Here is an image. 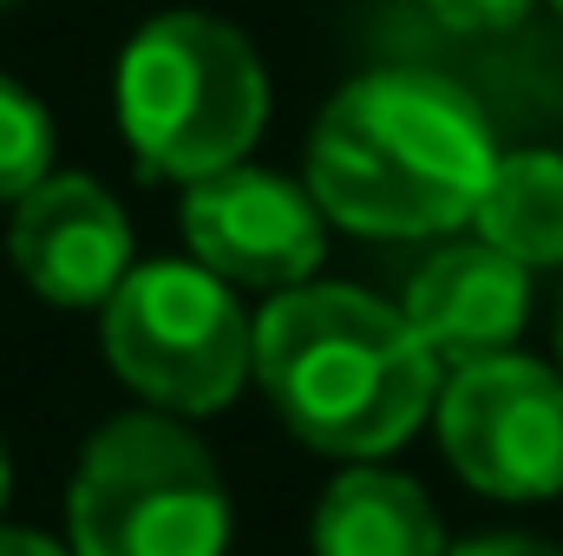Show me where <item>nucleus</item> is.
I'll return each mask as SVG.
<instances>
[{
    "label": "nucleus",
    "mask_w": 563,
    "mask_h": 556,
    "mask_svg": "<svg viewBox=\"0 0 563 556\" xmlns=\"http://www.w3.org/2000/svg\"><path fill=\"white\" fill-rule=\"evenodd\" d=\"M184 236L210 276L236 288H301L321 263V203L276 170L230 164L184 197Z\"/></svg>",
    "instance_id": "7"
},
{
    "label": "nucleus",
    "mask_w": 563,
    "mask_h": 556,
    "mask_svg": "<svg viewBox=\"0 0 563 556\" xmlns=\"http://www.w3.org/2000/svg\"><path fill=\"white\" fill-rule=\"evenodd\" d=\"M314 556H445V531L413 478L347 471L314 511Z\"/></svg>",
    "instance_id": "10"
},
{
    "label": "nucleus",
    "mask_w": 563,
    "mask_h": 556,
    "mask_svg": "<svg viewBox=\"0 0 563 556\" xmlns=\"http://www.w3.org/2000/svg\"><path fill=\"white\" fill-rule=\"evenodd\" d=\"M452 33H498V26H511V20H525L531 13V0H426Z\"/></svg>",
    "instance_id": "13"
},
{
    "label": "nucleus",
    "mask_w": 563,
    "mask_h": 556,
    "mask_svg": "<svg viewBox=\"0 0 563 556\" xmlns=\"http://www.w3.org/2000/svg\"><path fill=\"white\" fill-rule=\"evenodd\" d=\"M558 360H563V308H558Z\"/></svg>",
    "instance_id": "17"
},
{
    "label": "nucleus",
    "mask_w": 563,
    "mask_h": 556,
    "mask_svg": "<svg viewBox=\"0 0 563 556\" xmlns=\"http://www.w3.org/2000/svg\"><path fill=\"white\" fill-rule=\"evenodd\" d=\"M53 164V119L33 92L0 79V203H20Z\"/></svg>",
    "instance_id": "12"
},
{
    "label": "nucleus",
    "mask_w": 563,
    "mask_h": 556,
    "mask_svg": "<svg viewBox=\"0 0 563 556\" xmlns=\"http://www.w3.org/2000/svg\"><path fill=\"white\" fill-rule=\"evenodd\" d=\"M0 7H13V0H0Z\"/></svg>",
    "instance_id": "19"
},
{
    "label": "nucleus",
    "mask_w": 563,
    "mask_h": 556,
    "mask_svg": "<svg viewBox=\"0 0 563 556\" xmlns=\"http://www.w3.org/2000/svg\"><path fill=\"white\" fill-rule=\"evenodd\" d=\"M525 308H531V269L492 249L485 236L426 256L400 301L413 334L432 347V360H452V367L505 354L525 327Z\"/></svg>",
    "instance_id": "9"
},
{
    "label": "nucleus",
    "mask_w": 563,
    "mask_h": 556,
    "mask_svg": "<svg viewBox=\"0 0 563 556\" xmlns=\"http://www.w3.org/2000/svg\"><path fill=\"white\" fill-rule=\"evenodd\" d=\"M119 119L144 177L203 184L243 164L269 119L263 59L210 13H157L119 59Z\"/></svg>",
    "instance_id": "3"
},
{
    "label": "nucleus",
    "mask_w": 563,
    "mask_h": 556,
    "mask_svg": "<svg viewBox=\"0 0 563 556\" xmlns=\"http://www.w3.org/2000/svg\"><path fill=\"white\" fill-rule=\"evenodd\" d=\"M445 556H563V551L558 544H538V537H472V544H459Z\"/></svg>",
    "instance_id": "14"
},
{
    "label": "nucleus",
    "mask_w": 563,
    "mask_h": 556,
    "mask_svg": "<svg viewBox=\"0 0 563 556\" xmlns=\"http://www.w3.org/2000/svg\"><path fill=\"white\" fill-rule=\"evenodd\" d=\"M256 380L282 425L334 458L394 452L439 400V360L400 308L308 281L256 321Z\"/></svg>",
    "instance_id": "2"
},
{
    "label": "nucleus",
    "mask_w": 563,
    "mask_h": 556,
    "mask_svg": "<svg viewBox=\"0 0 563 556\" xmlns=\"http://www.w3.org/2000/svg\"><path fill=\"white\" fill-rule=\"evenodd\" d=\"M472 223L511 263L563 269V157L558 151H511V157H498Z\"/></svg>",
    "instance_id": "11"
},
{
    "label": "nucleus",
    "mask_w": 563,
    "mask_h": 556,
    "mask_svg": "<svg viewBox=\"0 0 563 556\" xmlns=\"http://www.w3.org/2000/svg\"><path fill=\"white\" fill-rule=\"evenodd\" d=\"M551 7H558V13H563V0H551Z\"/></svg>",
    "instance_id": "18"
},
{
    "label": "nucleus",
    "mask_w": 563,
    "mask_h": 556,
    "mask_svg": "<svg viewBox=\"0 0 563 556\" xmlns=\"http://www.w3.org/2000/svg\"><path fill=\"white\" fill-rule=\"evenodd\" d=\"M66 518L73 556H223L230 544V498L203 438L157 413L92 432Z\"/></svg>",
    "instance_id": "4"
},
{
    "label": "nucleus",
    "mask_w": 563,
    "mask_h": 556,
    "mask_svg": "<svg viewBox=\"0 0 563 556\" xmlns=\"http://www.w3.org/2000/svg\"><path fill=\"white\" fill-rule=\"evenodd\" d=\"M0 498H7V452H0Z\"/></svg>",
    "instance_id": "16"
},
{
    "label": "nucleus",
    "mask_w": 563,
    "mask_h": 556,
    "mask_svg": "<svg viewBox=\"0 0 563 556\" xmlns=\"http://www.w3.org/2000/svg\"><path fill=\"white\" fill-rule=\"evenodd\" d=\"M106 354L164 413H217L256 367V327L203 263H139L106 301Z\"/></svg>",
    "instance_id": "5"
},
{
    "label": "nucleus",
    "mask_w": 563,
    "mask_h": 556,
    "mask_svg": "<svg viewBox=\"0 0 563 556\" xmlns=\"http://www.w3.org/2000/svg\"><path fill=\"white\" fill-rule=\"evenodd\" d=\"M0 556H73V551L53 544V537H40V531H13V524H0Z\"/></svg>",
    "instance_id": "15"
},
{
    "label": "nucleus",
    "mask_w": 563,
    "mask_h": 556,
    "mask_svg": "<svg viewBox=\"0 0 563 556\" xmlns=\"http://www.w3.org/2000/svg\"><path fill=\"white\" fill-rule=\"evenodd\" d=\"M7 249H13V269L26 276V288L59 308H99L132 276V223L79 170H46L20 197Z\"/></svg>",
    "instance_id": "8"
},
{
    "label": "nucleus",
    "mask_w": 563,
    "mask_h": 556,
    "mask_svg": "<svg viewBox=\"0 0 563 556\" xmlns=\"http://www.w3.org/2000/svg\"><path fill=\"white\" fill-rule=\"evenodd\" d=\"M492 132L439 73H367L334 92L308 144V197L354 236H439L472 223Z\"/></svg>",
    "instance_id": "1"
},
{
    "label": "nucleus",
    "mask_w": 563,
    "mask_h": 556,
    "mask_svg": "<svg viewBox=\"0 0 563 556\" xmlns=\"http://www.w3.org/2000/svg\"><path fill=\"white\" fill-rule=\"evenodd\" d=\"M439 445L452 471L505 504L563 491V374L525 354H485L452 367L439 393Z\"/></svg>",
    "instance_id": "6"
}]
</instances>
